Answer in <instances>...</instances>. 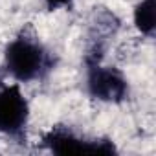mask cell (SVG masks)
<instances>
[{
	"instance_id": "5",
	"label": "cell",
	"mask_w": 156,
	"mask_h": 156,
	"mask_svg": "<svg viewBox=\"0 0 156 156\" xmlns=\"http://www.w3.org/2000/svg\"><path fill=\"white\" fill-rule=\"evenodd\" d=\"M134 24L145 35H151L154 31V0H141L136 6Z\"/></svg>"
},
{
	"instance_id": "6",
	"label": "cell",
	"mask_w": 156,
	"mask_h": 156,
	"mask_svg": "<svg viewBox=\"0 0 156 156\" xmlns=\"http://www.w3.org/2000/svg\"><path fill=\"white\" fill-rule=\"evenodd\" d=\"M44 2H46V8H48L50 11H53V9H57V8H62V6L70 4L72 0H44Z\"/></svg>"
},
{
	"instance_id": "4",
	"label": "cell",
	"mask_w": 156,
	"mask_h": 156,
	"mask_svg": "<svg viewBox=\"0 0 156 156\" xmlns=\"http://www.w3.org/2000/svg\"><path fill=\"white\" fill-rule=\"evenodd\" d=\"M44 145L55 154H81V152H116L108 140H83L64 127H55L44 136Z\"/></svg>"
},
{
	"instance_id": "1",
	"label": "cell",
	"mask_w": 156,
	"mask_h": 156,
	"mask_svg": "<svg viewBox=\"0 0 156 156\" xmlns=\"http://www.w3.org/2000/svg\"><path fill=\"white\" fill-rule=\"evenodd\" d=\"M6 68L17 81H31L50 68V57L39 41L22 35L6 48Z\"/></svg>"
},
{
	"instance_id": "3",
	"label": "cell",
	"mask_w": 156,
	"mask_h": 156,
	"mask_svg": "<svg viewBox=\"0 0 156 156\" xmlns=\"http://www.w3.org/2000/svg\"><path fill=\"white\" fill-rule=\"evenodd\" d=\"M127 81L116 68L99 66V62L88 64V92L92 98L108 103H119L127 98Z\"/></svg>"
},
{
	"instance_id": "2",
	"label": "cell",
	"mask_w": 156,
	"mask_h": 156,
	"mask_svg": "<svg viewBox=\"0 0 156 156\" xmlns=\"http://www.w3.org/2000/svg\"><path fill=\"white\" fill-rule=\"evenodd\" d=\"M28 121V101L17 85L2 87L0 77V132L20 136Z\"/></svg>"
}]
</instances>
